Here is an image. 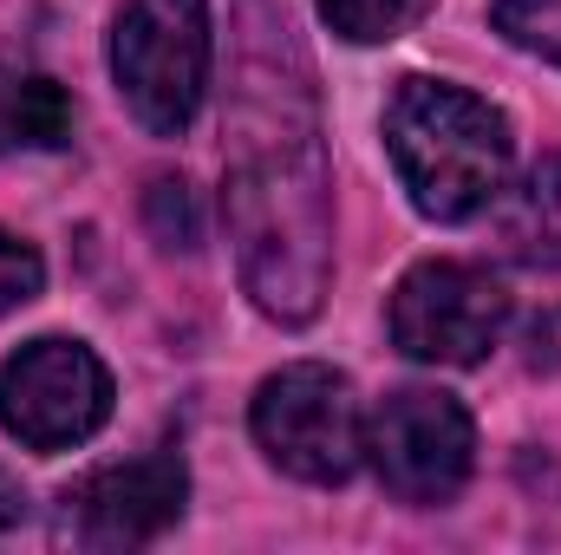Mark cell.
<instances>
[{"label":"cell","mask_w":561,"mask_h":555,"mask_svg":"<svg viewBox=\"0 0 561 555\" xmlns=\"http://www.w3.org/2000/svg\"><path fill=\"white\" fill-rule=\"evenodd\" d=\"M190 471L176 451H144L131 464H105L59 497V536L79 550H144L183 523Z\"/></svg>","instance_id":"cell-8"},{"label":"cell","mask_w":561,"mask_h":555,"mask_svg":"<svg viewBox=\"0 0 561 555\" xmlns=\"http://www.w3.org/2000/svg\"><path fill=\"white\" fill-rule=\"evenodd\" d=\"M216 66L209 0H125L112 20V79L150 138H183Z\"/></svg>","instance_id":"cell-3"},{"label":"cell","mask_w":561,"mask_h":555,"mask_svg":"<svg viewBox=\"0 0 561 555\" xmlns=\"http://www.w3.org/2000/svg\"><path fill=\"white\" fill-rule=\"evenodd\" d=\"M255 444L268 451V464L300 477V484H346L366 457V418L359 399L346 386V373L320 366V360H300V366H280L262 380L255 393Z\"/></svg>","instance_id":"cell-4"},{"label":"cell","mask_w":561,"mask_h":555,"mask_svg":"<svg viewBox=\"0 0 561 555\" xmlns=\"http://www.w3.org/2000/svg\"><path fill=\"white\" fill-rule=\"evenodd\" d=\"M20 517H26V497H20V484L0 471V536H7V530H20Z\"/></svg>","instance_id":"cell-15"},{"label":"cell","mask_w":561,"mask_h":555,"mask_svg":"<svg viewBox=\"0 0 561 555\" xmlns=\"http://www.w3.org/2000/svg\"><path fill=\"white\" fill-rule=\"evenodd\" d=\"M39 287H46V262H39V249L20 242L13 229H0V314L26 307Z\"/></svg>","instance_id":"cell-14"},{"label":"cell","mask_w":561,"mask_h":555,"mask_svg":"<svg viewBox=\"0 0 561 555\" xmlns=\"http://www.w3.org/2000/svg\"><path fill=\"white\" fill-rule=\"evenodd\" d=\"M72 138V99L46 72L0 66V150H59Z\"/></svg>","instance_id":"cell-10"},{"label":"cell","mask_w":561,"mask_h":555,"mask_svg":"<svg viewBox=\"0 0 561 555\" xmlns=\"http://www.w3.org/2000/svg\"><path fill=\"white\" fill-rule=\"evenodd\" d=\"M490 20H496V33L510 46H523V53L561 66V0H496Z\"/></svg>","instance_id":"cell-12"},{"label":"cell","mask_w":561,"mask_h":555,"mask_svg":"<svg viewBox=\"0 0 561 555\" xmlns=\"http://www.w3.org/2000/svg\"><path fill=\"white\" fill-rule=\"evenodd\" d=\"M366 457L399 503H450L477 464V424L437 386H399L366 418Z\"/></svg>","instance_id":"cell-6"},{"label":"cell","mask_w":561,"mask_h":555,"mask_svg":"<svg viewBox=\"0 0 561 555\" xmlns=\"http://www.w3.org/2000/svg\"><path fill=\"white\" fill-rule=\"evenodd\" d=\"M320 20L353 46H392L424 20V0H320Z\"/></svg>","instance_id":"cell-11"},{"label":"cell","mask_w":561,"mask_h":555,"mask_svg":"<svg viewBox=\"0 0 561 555\" xmlns=\"http://www.w3.org/2000/svg\"><path fill=\"white\" fill-rule=\"evenodd\" d=\"M287 46L294 39L280 20H268L255 39H242V66H236L242 86L229 105L222 216L236 236L249 301L280 327H307L327 301V275H333V183H327L300 53L280 79Z\"/></svg>","instance_id":"cell-1"},{"label":"cell","mask_w":561,"mask_h":555,"mask_svg":"<svg viewBox=\"0 0 561 555\" xmlns=\"http://www.w3.org/2000/svg\"><path fill=\"white\" fill-rule=\"evenodd\" d=\"M386 150L419 216L470 223L503 196L510 118L450 79H399L386 105Z\"/></svg>","instance_id":"cell-2"},{"label":"cell","mask_w":561,"mask_h":555,"mask_svg":"<svg viewBox=\"0 0 561 555\" xmlns=\"http://www.w3.org/2000/svg\"><path fill=\"white\" fill-rule=\"evenodd\" d=\"M496 249L523 269H561V150L496 196Z\"/></svg>","instance_id":"cell-9"},{"label":"cell","mask_w":561,"mask_h":555,"mask_svg":"<svg viewBox=\"0 0 561 555\" xmlns=\"http://www.w3.org/2000/svg\"><path fill=\"white\" fill-rule=\"evenodd\" d=\"M510 327L503 281L470 262H419L392 287V347L424 366H477Z\"/></svg>","instance_id":"cell-7"},{"label":"cell","mask_w":561,"mask_h":555,"mask_svg":"<svg viewBox=\"0 0 561 555\" xmlns=\"http://www.w3.org/2000/svg\"><path fill=\"white\" fill-rule=\"evenodd\" d=\"M112 418V373L85 340H33L0 366V431L26 451H72Z\"/></svg>","instance_id":"cell-5"},{"label":"cell","mask_w":561,"mask_h":555,"mask_svg":"<svg viewBox=\"0 0 561 555\" xmlns=\"http://www.w3.org/2000/svg\"><path fill=\"white\" fill-rule=\"evenodd\" d=\"M144 223L163 249H196L203 242V223H196V196L183 177H157L150 196H144Z\"/></svg>","instance_id":"cell-13"}]
</instances>
